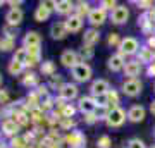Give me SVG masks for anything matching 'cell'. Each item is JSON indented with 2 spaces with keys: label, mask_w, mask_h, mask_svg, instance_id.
<instances>
[{
  "label": "cell",
  "mask_w": 155,
  "mask_h": 148,
  "mask_svg": "<svg viewBox=\"0 0 155 148\" xmlns=\"http://www.w3.org/2000/svg\"><path fill=\"white\" fill-rule=\"evenodd\" d=\"M140 48H141V45H140V41L134 36H126V38H122L121 45H119V52L117 54L122 55V57H131V55H136L140 52Z\"/></svg>",
  "instance_id": "1"
},
{
  "label": "cell",
  "mask_w": 155,
  "mask_h": 148,
  "mask_svg": "<svg viewBox=\"0 0 155 148\" xmlns=\"http://www.w3.org/2000/svg\"><path fill=\"white\" fill-rule=\"evenodd\" d=\"M127 119V112L121 107H112L105 117V124L109 127H121Z\"/></svg>",
  "instance_id": "2"
},
{
  "label": "cell",
  "mask_w": 155,
  "mask_h": 148,
  "mask_svg": "<svg viewBox=\"0 0 155 148\" xmlns=\"http://www.w3.org/2000/svg\"><path fill=\"white\" fill-rule=\"evenodd\" d=\"M71 72H72V79L76 83H86L93 76V71H91L90 64H86V62H79Z\"/></svg>",
  "instance_id": "3"
},
{
  "label": "cell",
  "mask_w": 155,
  "mask_h": 148,
  "mask_svg": "<svg viewBox=\"0 0 155 148\" xmlns=\"http://www.w3.org/2000/svg\"><path fill=\"white\" fill-rule=\"evenodd\" d=\"M141 90H143V83L140 81L138 77H134V79H124L122 81V93L126 95V97H138L141 93Z\"/></svg>",
  "instance_id": "4"
},
{
  "label": "cell",
  "mask_w": 155,
  "mask_h": 148,
  "mask_svg": "<svg viewBox=\"0 0 155 148\" xmlns=\"http://www.w3.org/2000/svg\"><path fill=\"white\" fill-rule=\"evenodd\" d=\"M64 141L71 148H84V145H86V136L81 131H76L74 129V131L67 133L66 136H64Z\"/></svg>",
  "instance_id": "5"
},
{
  "label": "cell",
  "mask_w": 155,
  "mask_h": 148,
  "mask_svg": "<svg viewBox=\"0 0 155 148\" xmlns=\"http://www.w3.org/2000/svg\"><path fill=\"white\" fill-rule=\"evenodd\" d=\"M109 91H110V84H109L107 79H95L90 86V97H93V98L107 95Z\"/></svg>",
  "instance_id": "6"
},
{
  "label": "cell",
  "mask_w": 155,
  "mask_h": 148,
  "mask_svg": "<svg viewBox=\"0 0 155 148\" xmlns=\"http://www.w3.org/2000/svg\"><path fill=\"white\" fill-rule=\"evenodd\" d=\"M79 54L78 52H74V50H64L61 54V64L64 67H67V69H74V67L79 64Z\"/></svg>",
  "instance_id": "7"
},
{
  "label": "cell",
  "mask_w": 155,
  "mask_h": 148,
  "mask_svg": "<svg viewBox=\"0 0 155 148\" xmlns=\"http://www.w3.org/2000/svg\"><path fill=\"white\" fill-rule=\"evenodd\" d=\"M129 19V9L126 5H117L114 11L110 12V21L112 24H117V26H121L124 22H127Z\"/></svg>",
  "instance_id": "8"
},
{
  "label": "cell",
  "mask_w": 155,
  "mask_h": 148,
  "mask_svg": "<svg viewBox=\"0 0 155 148\" xmlns=\"http://www.w3.org/2000/svg\"><path fill=\"white\" fill-rule=\"evenodd\" d=\"M19 131H21V126L17 124L14 119H4L2 121V134L4 136H7V138H16V136H19Z\"/></svg>",
  "instance_id": "9"
},
{
  "label": "cell",
  "mask_w": 155,
  "mask_h": 148,
  "mask_svg": "<svg viewBox=\"0 0 155 148\" xmlns=\"http://www.w3.org/2000/svg\"><path fill=\"white\" fill-rule=\"evenodd\" d=\"M78 93H79V88H78L76 83H64V86L59 90V97L66 102L78 98Z\"/></svg>",
  "instance_id": "10"
},
{
  "label": "cell",
  "mask_w": 155,
  "mask_h": 148,
  "mask_svg": "<svg viewBox=\"0 0 155 148\" xmlns=\"http://www.w3.org/2000/svg\"><path fill=\"white\" fill-rule=\"evenodd\" d=\"M105 21H107V11H104L102 7H93V9H91V12L88 14V22L93 28L102 26Z\"/></svg>",
  "instance_id": "11"
},
{
  "label": "cell",
  "mask_w": 155,
  "mask_h": 148,
  "mask_svg": "<svg viewBox=\"0 0 155 148\" xmlns=\"http://www.w3.org/2000/svg\"><path fill=\"white\" fill-rule=\"evenodd\" d=\"M78 110L84 114H91V112H97V102H95L93 97H81L78 100Z\"/></svg>",
  "instance_id": "12"
},
{
  "label": "cell",
  "mask_w": 155,
  "mask_h": 148,
  "mask_svg": "<svg viewBox=\"0 0 155 148\" xmlns=\"http://www.w3.org/2000/svg\"><path fill=\"white\" fill-rule=\"evenodd\" d=\"M67 35H69V31H67V26L64 21H57L50 26V36L54 40H64L67 38Z\"/></svg>",
  "instance_id": "13"
},
{
  "label": "cell",
  "mask_w": 155,
  "mask_h": 148,
  "mask_svg": "<svg viewBox=\"0 0 155 148\" xmlns=\"http://www.w3.org/2000/svg\"><path fill=\"white\" fill-rule=\"evenodd\" d=\"M41 45V36L38 31H28L22 36V47L26 48H40Z\"/></svg>",
  "instance_id": "14"
},
{
  "label": "cell",
  "mask_w": 155,
  "mask_h": 148,
  "mask_svg": "<svg viewBox=\"0 0 155 148\" xmlns=\"http://www.w3.org/2000/svg\"><path fill=\"white\" fill-rule=\"evenodd\" d=\"M141 64H140L136 59H131V61H126V66H124V76H127V79H134L136 76H140L141 72Z\"/></svg>",
  "instance_id": "15"
},
{
  "label": "cell",
  "mask_w": 155,
  "mask_h": 148,
  "mask_svg": "<svg viewBox=\"0 0 155 148\" xmlns=\"http://www.w3.org/2000/svg\"><path fill=\"white\" fill-rule=\"evenodd\" d=\"M147 117V110L143 105H131L127 110V121L131 122H141Z\"/></svg>",
  "instance_id": "16"
},
{
  "label": "cell",
  "mask_w": 155,
  "mask_h": 148,
  "mask_svg": "<svg viewBox=\"0 0 155 148\" xmlns=\"http://www.w3.org/2000/svg\"><path fill=\"white\" fill-rule=\"evenodd\" d=\"M124 66H126V59L119 54H114L109 57L107 61V67L110 69L112 72H119V71H124Z\"/></svg>",
  "instance_id": "17"
},
{
  "label": "cell",
  "mask_w": 155,
  "mask_h": 148,
  "mask_svg": "<svg viewBox=\"0 0 155 148\" xmlns=\"http://www.w3.org/2000/svg\"><path fill=\"white\" fill-rule=\"evenodd\" d=\"M100 41V33L97 28H90V29H86L83 35V47H91L93 48L95 45Z\"/></svg>",
  "instance_id": "18"
},
{
  "label": "cell",
  "mask_w": 155,
  "mask_h": 148,
  "mask_svg": "<svg viewBox=\"0 0 155 148\" xmlns=\"http://www.w3.org/2000/svg\"><path fill=\"white\" fill-rule=\"evenodd\" d=\"M136 61H138L141 66H143V64H152V62L155 61V52L150 48L148 45H147V47H141L140 52L136 54Z\"/></svg>",
  "instance_id": "19"
},
{
  "label": "cell",
  "mask_w": 155,
  "mask_h": 148,
  "mask_svg": "<svg viewBox=\"0 0 155 148\" xmlns=\"http://www.w3.org/2000/svg\"><path fill=\"white\" fill-rule=\"evenodd\" d=\"M76 9V4L71 2V0H59L55 5V12L57 14H61V16H72V12Z\"/></svg>",
  "instance_id": "20"
},
{
  "label": "cell",
  "mask_w": 155,
  "mask_h": 148,
  "mask_svg": "<svg viewBox=\"0 0 155 148\" xmlns=\"http://www.w3.org/2000/svg\"><path fill=\"white\" fill-rule=\"evenodd\" d=\"M22 19H24V14H22L21 9H9L5 14V21L9 26H19L22 22Z\"/></svg>",
  "instance_id": "21"
},
{
  "label": "cell",
  "mask_w": 155,
  "mask_h": 148,
  "mask_svg": "<svg viewBox=\"0 0 155 148\" xmlns=\"http://www.w3.org/2000/svg\"><path fill=\"white\" fill-rule=\"evenodd\" d=\"M64 22H66L67 31H69V33H78V31H81V28H83V19L78 17L76 14H72L71 17H67Z\"/></svg>",
  "instance_id": "22"
},
{
  "label": "cell",
  "mask_w": 155,
  "mask_h": 148,
  "mask_svg": "<svg viewBox=\"0 0 155 148\" xmlns=\"http://www.w3.org/2000/svg\"><path fill=\"white\" fill-rule=\"evenodd\" d=\"M50 14H52V11H50V9H47V7L40 2L38 7L35 9L33 17H35V21H36V22H45V21H48V19H50Z\"/></svg>",
  "instance_id": "23"
},
{
  "label": "cell",
  "mask_w": 155,
  "mask_h": 148,
  "mask_svg": "<svg viewBox=\"0 0 155 148\" xmlns=\"http://www.w3.org/2000/svg\"><path fill=\"white\" fill-rule=\"evenodd\" d=\"M21 83H22V86H26V88H38L40 86V79H38V76L35 74V72H26L24 76H22V79H21Z\"/></svg>",
  "instance_id": "24"
},
{
  "label": "cell",
  "mask_w": 155,
  "mask_h": 148,
  "mask_svg": "<svg viewBox=\"0 0 155 148\" xmlns=\"http://www.w3.org/2000/svg\"><path fill=\"white\" fill-rule=\"evenodd\" d=\"M40 71H41V74L47 77L54 76V74H57V67H55V62L52 61H43L41 64H40Z\"/></svg>",
  "instance_id": "25"
},
{
  "label": "cell",
  "mask_w": 155,
  "mask_h": 148,
  "mask_svg": "<svg viewBox=\"0 0 155 148\" xmlns=\"http://www.w3.org/2000/svg\"><path fill=\"white\" fill-rule=\"evenodd\" d=\"M91 12V7H90L88 2H78L76 4V9H74V14H76L78 17H81L83 19L84 16L88 17V14Z\"/></svg>",
  "instance_id": "26"
},
{
  "label": "cell",
  "mask_w": 155,
  "mask_h": 148,
  "mask_svg": "<svg viewBox=\"0 0 155 148\" xmlns=\"http://www.w3.org/2000/svg\"><path fill=\"white\" fill-rule=\"evenodd\" d=\"M28 55H29V52H28V48L26 47H19V48H16L14 50V61L16 62H21V64H26V61H28Z\"/></svg>",
  "instance_id": "27"
},
{
  "label": "cell",
  "mask_w": 155,
  "mask_h": 148,
  "mask_svg": "<svg viewBox=\"0 0 155 148\" xmlns=\"http://www.w3.org/2000/svg\"><path fill=\"white\" fill-rule=\"evenodd\" d=\"M9 72H11L12 76H19V74H22L24 72V69H26V66L24 64H21V62H16L14 59H12L11 62H9Z\"/></svg>",
  "instance_id": "28"
},
{
  "label": "cell",
  "mask_w": 155,
  "mask_h": 148,
  "mask_svg": "<svg viewBox=\"0 0 155 148\" xmlns=\"http://www.w3.org/2000/svg\"><path fill=\"white\" fill-rule=\"evenodd\" d=\"M0 50L2 52H11V50H16V40H11V38H4L0 40Z\"/></svg>",
  "instance_id": "29"
},
{
  "label": "cell",
  "mask_w": 155,
  "mask_h": 148,
  "mask_svg": "<svg viewBox=\"0 0 155 148\" xmlns=\"http://www.w3.org/2000/svg\"><path fill=\"white\" fill-rule=\"evenodd\" d=\"M9 148H29V143L26 141L24 136H16L11 140V146Z\"/></svg>",
  "instance_id": "30"
},
{
  "label": "cell",
  "mask_w": 155,
  "mask_h": 148,
  "mask_svg": "<svg viewBox=\"0 0 155 148\" xmlns=\"http://www.w3.org/2000/svg\"><path fill=\"white\" fill-rule=\"evenodd\" d=\"M62 86H64V83H62V76L54 74V76L48 77V88H52V90H61Z\"/></svg>",
  "instance_id": "31"
},
{
  "label": "cell",
  "mask_w": 155,
  "mask_h": 148,
  "mask_svg": "<svg viewBox=\"0 0 155 148\" xmlns=\"http://www.w3.org/2000/svg\"><path fill=\"white\" fill-rule=\"evenodd\" d=\"M76 112H78V107H74L72 104H66V107H64L59 114H61L62 117H69V119H72Z\"/></svg>",
  "instance_id": "32"
},
{
  "label": "cell",
  "mask_w": 155,
  "mask_h": 148,
  "mask_svg": "<svg viewBox=\"0 0 155 148\" xmlns=\"http://www.w3.org/2000/svg\"><path fill=\"white\" fill-rule=\"evenodd\" d=\"M2 31H4V35H5V38H11V40H16L17 35H19V29H17L16 26H9V24H5Z\"/></svg>",
  "instance_id": "33"
},
{
  "label": "cell",
  "mask_w": 155,
  "mask_h": 148,
  "mask_svg": "<svg viewBox=\"0 0 155 148\" xmlns=\"http://www.w3.org/2000/svg\"><path fill=\"white\" fill-rule=\"evenodd\" d=\"M107 98H109V104H110V107H119V102H121V98H119V93H117L116 90H110V91L107 93Z\"/></svg>",
  "instance_id": "34"
},
{
  "label": "cell",
  "mask_w": 155,
  "mask_h": 148,
  "mask_svg": "<svg viewBox=\"0 0 155 148\" xmlns=\"http://www.w3.org/2000/svg\"><path fill=\"white\" fill-rule=\"evenodd\" d=\"M121 41H122V38L117 33H110L109 38H107V45H109V47H116V48H119Z\"/></svg>",
  "instance_id": "35"
},
{
  "label": "cell",
  "mask_w": 155,
  "mask_h": 148,
  "mask_svg": "<svg viewBox=\"0 0 155 148\" xmlns=\"http://www.w3.org/2000/svg\"><path fill=\"white\" fill-rule=\"evenodd\" d=\"M112 145V140L110 136H107V134H102V136L97 140V148H110Z\"/></svg>",
  "instance_id": "36"
},
{
  "label": "cell",
  "mask_w": 155,
  "mask_h": 148,
  "mask_svg": "<svg viewBox=\"0 0 155 148\" xmlns=\"http://www.w3.org/2000/svg\"><path fill=\"white\" fill-rule=\"evenodd\" d=\"M59 126H61L62 129H67V131H69L71 127L76 126V121H74V119H69V117H62L61 121H59Z\"/></svg>",
  "instance_id": "37"
},
{
  "label": "cell",
  "mask_w": 155,
  "mask_h": 148,
  "mask_svg": "<svg viewBox=\"0 0 155 148\" xmlns=\"http://www.w3.org/2000/svg\"><path fill=\"white\" fill-rule=\"evenodd\" d=\"M100 121V117L97 112H91V114H84V122L88 124V126H93V124H97V122Z\"/></svg>",
  "instance_id": "38"
},
{
  "label": "cell",
  "mask_w": 155,
  "mask_h": 148,
  "mask_svg": "<svg viewBox=\"0 0 155 148\" xmlns=\"http://www.w3.org/2000/svg\"><path fill=\"white\" fill-rule=\"evenodd\" d=\"M93 57V48L91 47H83L81 52H79V59H84V62Z\"/></svg>",
  "instance_id": "39"
},
{
  "label": "cell",
  "mask_w": 155,
  "mask_h": 148,
  "mask_svg": "<svg viewBox=\"0 0 155 148\" xmlns=\"http://www.w3.org/2000/svg\"><path fill=\"white\" fill-rule=\"evenodd\" d=\"M127 148H147L143 140H140V138H133V140H129L127 141Z\"/></svg>",
  "instance_id": "40"
},
{
  "label": "cell",
  "mask_w": 155,
  "mask_h": 148,
  "mask_svg": "<svg viewBox=\"0 0 155 148\" xmlns=\"http://www.w3.org/2000/svg\"><path fill=\"white\" fill-rule=\"evenodd\" d=\"M100 7H102L104 11H110V12H112V11H114V9L117 7V4L114 2V0H102Z\"/></svg>",
  "instance_id": "41"
},
{
  "label": "cell",
  "mask_w": 155,
  "mask_h": 148,
  "mask_svg": "<svg viewBox=\"0 0 155 148\" xmlns=\"http://www.w3.org/2000/svg\"><path fill=\"white\" fill-rule=\"evenodd\" d=\"M9 100H11V95L7 90H0V104L2 105H9Z\"/></svg>",
  "instance_id": "42"
},
{
  "label": "cell",
  "mask_w": 155,
  "mask_h": 148,
  "mask_svg": "<svg viewBox=\"0 0 155 148\" xmlns=\"http://www.w3.org/2000/svg\"><path fill=\"white\" fill-rule=\"evenodd\" d=\"M138 9H143V11H148L150 7H153V2H148V0H141V2H136Z\"/></svg>",
  "instance_id": "43"
},
{
  "label": "cell",
  "mask_w": 155,
  "mask_h": 148,
  "mask_svg": "<svg viewBox=\"0 0 155 148\" xmlns=\"http://www.w3.org/2000/svg\"><path fill=\"white\" fill-rule=\"evenodd\" d=\"M147 74H148L150 77H155V61L152 62V64H148V67H147Z\"/></svg>",
  "instance_id": "44"
},
{
  "label": "cell",
  "mask_w": 155,
  "mask_h": 148,
  "mask_svg": "<svg viewBox=\"0 0 155 148\" xmlns=\"http://www.w3.org/2000/svg\"><path fill=\"white\" fill-rule=\"evenodd\" d=\"M7 4L11 5V9H21V5H22V2H21V0H17V2L11 0V2H7Z\"/></svg>",
  "instance_id": "45"
},
{
  "label": "cell",
  "mask_w": 155,
  "mask_h": 148,
  "mask_svg": "<svg viewBox=\"0 0 155 148\" xmlns=\"http://www.w3.org/2000/svg\"><path fill=\"white\" fill-rule=\"evenodd\" d=\"M150 114H152V115L155 117V98L152 100V102H150Z\"/></svg>",
  "instance_id": "46"
},
{
  "label": "cell",
  "mask_w": 155,
  "mask_h": 148,
  "mask_svg": "<svg viewBox=\"0 0 155 148\" xmlns=\"http://www.w3.org/2000/svg\"><path fill=\"white\" fill-rule=\"evenodd\" d=\"M2 83H4V77H2V74H0V86H2Z\"/></svg>",
  "instance_id": "47"
},
{
  "label": "cell",
  "mask_w": 155,
  "mask_h": 148,
  "mask_svg": "<svg viewBox=\"0 0 155 148\" xmlns=\"http://www.w3.org/2000/svg\"><path fill=\"white\" fill-rule=\"evenodd\" d=\"M0 148H9V146H5V145H4V143H0Z\"/></svg>",
  "instance_id": "48"
},
{
  "label": "cell",
  "mask_w": 155,
  "mask_h": 148,
  "mask_svg": "<svg viewBox=\"0 0 155 148\" xmlns=\"http://www.w3.org/2000/svg\"><path fill=\"white\" fill-rule=\"evenodd\" d=\"M4 4H5V2H4V0H0V7L4 5Z\"/></svg>",
  "instance_id": "49"
},
{
  "label": "cell",
  "mask_w": 155,
  "mask_h": 148,
  "mask_svg": "<svg viewBox=\"0 0 155 148\" xmlns=\"http://www.w3.org/2000/svg\"><path fill=\"white\" fill-rule=\"evenodd\" d=\"M150 148H155V145H152V146H150Z\"/></svg>",
  "instance_id": "50"
},
{
  "label": "cell",
  "mask_w": 155,
  "mask_h": 148,
  "mask_svg": "<svg viewBox=\"0 0 155 148\" xmlns=\"http://www.w3.org/2000/svg\"><path fill=\"white\" fill-rule=\"evenodd\" d=\"M153 138H155V129H153Z\"/></svg>",
  "instance_id": "51"
},
{
  "label": "cell",
  "mask_w": 155,
  "mask_h": 148,
  "mask_svg": "<svg viewBox=\"0 0 155 148\" xmlns=\"http://www.w3.org/2000/svg\"><path fill=\"white\" fill-rule=\"evenodd\" d=\"M29 148H35V146H29Z\"/></svg>",
  "instance_id": "52"
},
{
  "label": "cell",
  "mask_w": 155,
  "mask_h": 148,
  "mask_svg": "<svg viewBox=\"0 0 155 148\" xmlns=\"http://www.w3.org/2000/svg\"><path fill=\"white\" fill-rule=\"evenodd\" d=\"M153 88H155V84H153Z\"/></svg>",
  "instance_id": "53"
},
{
  "label": "cell",
  "mask_w": 155,
  "mask_h": 148,
  "mask_svg": "<svg viewBox=\"0 0 155 148\" xmlns=\"http://www.w3.org/2000/svg\"><path fill=\"white\" fill-rule=\"evenodd\" d=\"M0 115H2V114H0Z\"/></svg>",
  "instance_id": "54"
}]
</instances>
